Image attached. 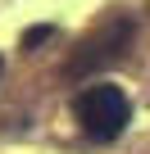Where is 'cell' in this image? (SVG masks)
I'll return each instance as SVG.
<instances>
[{"instance_id": "6da1fadb", "label": "cell", "mask_w": 150, "mask_h": 154, "mask_svg": "<svg viewBox=\"0 0 150 154\" xmlns=\"http://www.w3.org/2000/svg\"><path fill=\"white\" fill-rule=\"evenodd\" d=\"M73 113H78V122H82V131L91 140H118L127 118H132V104H127V95L118 86L96 82V86H87L73 100Z\"/></svg>"}, {"instance_id": "7a4b0ae2", "label": "cell", "mask_w": 150, "mask_h": 154, "mask_svg": "<svg viewBox=\"0 0 150 154\" xmlns=\"http://www.w3.org/2000/svg\"><path fill=\"white\" fill-rule=\"evenodd\" d=\"M127 41H132V23H127V18H109L100 32H91L78 50H73V59L64 63V77H87V72L114 63V59L127 50Z\"/></svg>"}, {"instance_id": "3957f363", "label": "cell", "mask_w": 150, "mask_h": 154, "mask_svg": "<svg viewBox=\"0 0 150 154\" xmlns=\"http://www.w3.org/2000/svg\"><path fill=\"white\" fill-rule=\"evenodd\" d=\"M50 36H55V27H50V23L27 27V32H23V50H37V45H41V41H50Z\"/></svg>"}, {"instance_id": "277c9868", "label": "cell", "mask_w": 150, "mask_h": 154, "mask_svg": "<svg viewBox=\"0 0 150 154\" xmlns=\"http://www.w3.org/2000/svg\"><path fill=\"white\" fill-rule=\"evenodd\" d=\"M0 68H5V63H0Z\"/></svg>"}]
</instances>
